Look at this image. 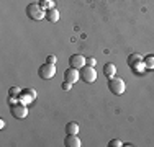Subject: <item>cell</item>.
<instances>
[{
	"label": "cell",
	"mask_w": 154,
	"mask_h": 147,
	"mask_svg": "<svg viewBox=\"0 0 154 147\" xmlns=\"http://www.w3.org/2000/svg\"><path fill=\"white\" fill-rule=\"evenodd\" d=\"M26 15L30 20H35V21H39L43 18H46V10L41 8L39 3H30L26 7Z\"/></svg>",
	"instance_id": "6da1fadb"
},
{
	"label": "cell",
	"mask_w": 154,
	"mask_h": 147,
	"mask_svg": "<svg viewBox=\"0 0 154 147\" xmlns=\"http://www.w3.org/2000/svg\"><path fill=\"white\" fill-rule=\"evenodd\" d=\"M108 90L112 92L113 95H123L126 92V83H125L123 79H118V77H112L108 80Z\"/></svg>",
	"instance_id": "7a4b0ae2"
},
{
	"label": "cell",
	"mask_w": 154,
	"mask_h": 147,
	"mask_svg": "<svg viewBox=\"0 0 154 147\" xmlns=\"http://www.w3.org/2000/svg\"><path fill=\"white\" fill-rule=\"evenodd\" d=\"M38 75H39V79H43V80H51L54 75H56V65H54V64H49V62L39 65Z\"/></svg>",
	"instance_id": "3957f363"
},
{
	"label": "cell",
	"mask_w": 154,
	"mask_h": 147,
	"mask_svg": "<svg viewBox=\"0 0 154 147\" xmlns=\"http://www.w3.org/2000/svg\"><path fill=\"white\" fill-rule=\"evenodd\" d=\"M80 79L85 83H94L95 80H97V70H95V67L84 65V67L80 69Z\"/></svg>",
	"instance_id": "277c9868"
},
{
	"label": "cell",
	"mask_w": 154,
	"mask_h": 147,
	"mask_svg": "<svg viewBox=\"0 0 154 147\" xmlns=\"http://www.w3.org/2000/svg\"><path fill=\"white\" fill-rule=\"evenodd\" d=\"M10 113H12L13 118L17 119H25L28 116V105H23V103H17V105L10 106Z\"/></svg>",
	"instance_id": "5b68a950"
},
{
	"label": "cell",
	"mask_w": 154,
	"mask_h": 147,
	"mask_svg": "<svg viewBox=\"0 0 154 147\" xmlns=\"http://www.w3.org/2000/svg\"><path fill=\"white\" fill-rule=\"evenodd\" d=\"M36 97H38V93H36L35 88H25L23 92H21L20 95V103H23V105H30L36 100Z\"/></svg>",
	"instance_id": "8992f818"
},
{
	"label": "cell",
	"mask_w": 154,
	"mask_h": 147,
	"mask_svg": "<svg viewBox=\"0 0 154 147\" xmlns=\"http://www.w3.org/2000/svg\"><path fill=\"white\" fill-rule=\"evenodd\" d=\"M69 65L75 69H82L84 65H87V57L82 56V54H72L69 57Z\"/></svg>",
	"instance_id": "52a82bcc"
},
{
	"label": "cell",
	"mask_w": 154,
	"mask_h": 147,
	"mask_svg": "<svg viewBox=\"0 0 154 147\" xmlns=\"http://www.w3.org/2000/svg\"><path fill=\"white\" fill-rule=\"evenodd\" d=\"M79 79H80V72H79V69H75V67H69V69H66V72H64V80H66V82H69V83H75Z\"/></svg>",
	"instance_id": "ba28073f"
},
{
	"label": "cell",
	"mask_w": 154,
	"mask_h": 147,
	"mask_svg": "<svg viewBox=\"0 0 154 147\" xmlns=\"http://www.w3.org/2000/svg\"><path fill=\"white\" fill-rule=\"evenodd\" d=\"M64 146L66 147H80L82 142H80L79 137H77V134H67L66 139H64Z\"/></svg>",
	"instance_id": "9c48e42d"
},
{
	"label": "cell",
	"mask_w": 154,
	"mask_h": 147,
	"mask_svg": "<svg viewBox=\"0 0 154 147\" xmlns=\"http://www.w3.org/2000/svg\"><path fill=\"white\" fill-rule=\"evenodd\" d=\"M46 20L49 21V23H57L59 21V12H57V8H51L46 12Z\"/></svg>",
	"instance_id": "30bf717a"
},
{
	"label": "cell",
	"mask_w": 154,
	"mask_h": 147,
	"mask_svg": "<svg viewBox=\"0 0 154 147\" xmlns=\"http://www.w3.org/2000/svg\"><path fill=\"white\" fill-rule=\"evenodd\" d=\"M130 69L133 70V74H136V75H141V74H144L146 70H148V69H146V64H144V59L136 62V64H134L133 67H130Z\"/></svg>",
	"instance_id": "8fae6325"
},
{
	"label": "cell",
	"mask_w": 154,
	"mask_h": 147,
	"mask_svg": "<svg viewBox=\"0 0 154 147\" xmlns=\"http://www.w3.org/2000/svg\"><path fill=\"white\" fill-rule=\"evenodd\" d=\"M115 74H116V65L115 64H107L103 67V75L107 77V79H112V77H115Z\"/></svg>",
	"instance_id": "7c38bea8"
},
{
	"label": "cell",
	"mask_w": 154,
	"mask_h": 147,
	"mask_svg": "<svg viewBox=\"0 0 154 147\" xmlns=\"http://www.w3.org/2000/svg\"><path fill=\"white\" fill-rule=\"evenodd\" d=\"M66 132H67V134H77V132H79V124H77L75 121L67 123L66 124Z\"/></svg>",
	"instance_id": "4fadbf2b"
},
{
	"label": "cell",
	"mask_w": 154,
	"mask_h": 147,
	"mask_svg": "<svg viewBox=\"0 0 154 147\" xmlns=\"http://www.w3.org/2000/svg\"><path fill=\"white\" fill-rule=\"evenodd\" d=\"M139 61H143V56L138 54V52H133V54L128 56V65H130V67H133V65L136 64V62H139Z\"/></svg>",
	"instance_id": "5bb4252c"
},
{
	"label": "cell",
	"mask_w": 154,
	"mask_h": 147,
	"mask_svg": "<svg viewBox=\"0 0 154 147\" xmlns=\"http://www.w3.org/2000/svg\"><path fill=\"white\" fill-rule=\"evenodd\" d=\"M39 5H41L43 10H51V8H56V3H54V0H39Z\"/></svg>",
	"instance_id": "9a60e30c"
},
{
	"label": "cell",
	"mask_w": 154,
	"mask_h": 147,
	"mask_svg": "<svg viewBox=\"0 0 154 147\" xmlns=\"http://www.w3.org/2000/svg\"><path fill=\"white\" fill-rule=\"evenodd\" d=\"M144 64H146V69L148 70H154V56L149 54V56L144 57Z\"/></svg>",
	"instance_id": "2e32d148"
},
{
	"label": "cell",
	"mask_w": 154,
	"mask_h": 147,
	"mask_svg": "<svg viewBox=\"0 0 154 147\" xmlns=\"http://www.w3.org/2000/svg\"><path fill=\"white\" fill-rule=\"evenodd\" d=\"M21 92H23L21 88H18V87H12V88L8 90V95H15V97H20Z\"/></svg>",
	"instance_id": "e0dca14e"
},
{
	"label": "cell",
	"mask_w": 154,
	"mask_h": 147,
	"mask_svg": "<svg viewBox=\"0 0 154 147\" xmlns=\"http://www.w3.org/2000/svg\"><path fill=\"white\" fill-rule=\"evenodd\" d=\"M108 146H110V147H122V146H125V144H123L122 141H120V139H112Z\"/></svg>",
	"instance_id": "ac0fdd59"
},
{
	"label": "cell",
	"mask_w": 154,
	"mask_h": 147,
	"mask_svg": "<svg viewBox=\"0 0 154 147\" xmlns=\"http://www.w3.org/2000/svg\"><path fill=\"white\" fill-rule=\"evenodd\" d=\"M71 88H72V83L66 82V80H64V82H62V90H64V92H69V90H71Z\"/></svg>",
	"instance_id": "d6986e66"
},
{
	"label": "cell",
	"mask_w": 154,
	"mask_h": 147,
	"mask_svg": "<svg viewBox=\"0 0 154 147\" xmlns=\"http://www.w3.org/2000/svg\"><path fill=\"white\" fill-rule=\"evenodd\" d=\"M95 64H97V59H95V57H89V59H87V65H90V67H94Z\"/></svg>",
	"instance_id": "ffe728a7"
},
{
	"label": "cell",
	"mask_w": 154,
	"mask_h": 147,
	"mask_svg": "<svg viewBox=\"0 0 154 147\" xmlns=\"http://www.w3.org/2000/svg\"><path fill=\"white\" fill-rule=\"evenodd\" d=\"M46 62H49V64H56V56H53V54H51V56H48L46 57Z\"/></svg>",
	"instance_id": "44dd1931"
},
{
	"label": "cell",
	"mask_w": 154,
	"mask_h": 147,
	"mask_svg": "<svg viewBox=\"0 0 154 147\" xmlns=\"http://www.w3.org/2000/svg\"><path fill=\"white\" fill-rule=\"evenodd\" d=\"M3 128H5V121L0 119V129H3Z\"/></svg>",
	"instance_id": "7402d4cb"
}]
</instances>
